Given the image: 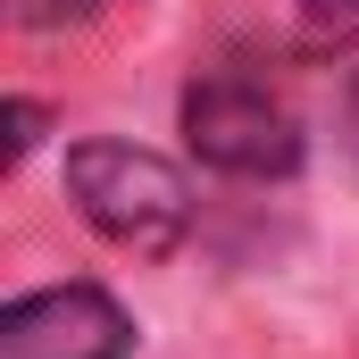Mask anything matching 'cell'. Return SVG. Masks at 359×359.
<instances>
[{"label": "cell", "mask_w": 359, "mask_h": 359, "mask_svg": "<svg viewBox=\"0 0 359 359\" xmlns=\"http://www.w3.org/2000/svg\"><path fill=\"white\" fill-rule=\"evenodd\" d=\"M67 192L84 209L92 234H109L117 251L134 259H159L176 251L184 226H192V192L159 151H134V142H76L67 151Z\"/></svg>", "instance_id": "6da1fadb"}, {"label": "cell", "mask_w": 359, "mask_h": 359, "mask_svg": "<svg viewBox=\"0 0 359 359\" xmlns=\"http://www.w3.org/2000/svg\"><path fill=\"white\" fill-rule=\"evenodd\" d=\"M184 142L226 176H292L301 168V117L243 76L184 92Z\"/></svg>", "instance_id": "7a4b0ae2"}, {"label": "cell", "mask_w": 359, "mask_h": 359, "mask_svg": "<svg viewBox=\"0 0 359 359\" xmlns=\"http://www.w3.org/2000/svg\"><path fill=\"white\" fill-rule=\"evenodd\" d=\"M134 326L100 284H50L0 309V359H126Z\"/></svg>", "instance_id": "3957f363"}, {"label": "cell", "mask_w": 359, "mask_h": 359, "mask_svg": "<svg viewBox=\"0 0 359 359\" xmlns=\"http://www.w3.org/2000/svg\"><path fill=\"white\" fill-rule=\"evenodd\" d=\"M292 34H301V50H351L359 42V0H301Z\"/></svg>", "instance_id": "277c9868"}, {"label": "cell", "mask_w": 359, "mask_h": 359, "mask_svg": "<svg viewBox=\"0 0 359 359\" xmlns=\"http://www.w3.org/2000/svg\"><path fill=\"white\" fill-rule=\"evenodd\" d=\"M42 126H50V117H42L34 100H8V168H17V159L42 142Z\"/></svg>", "instance_id": "5b68a950"}, {"label": "cell", "mask_w": 359, "mask_h": 359, "mask_svg": "<svg viewBox=\"0 0 359 359\" xmlns=\"http://www.w3.org/2000/svg\"><path fill=\"white\" fill-rule=\"evenodd\" d=\"M25 8V25H67V17H92L100 0H17Z\"/></svg>", "instance_id": "8992f818"}]
</instances>
